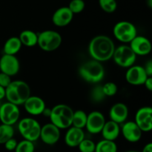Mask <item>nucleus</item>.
<instances>
[{
    "mask_svg": "<svg viewBox=\"0 0 152 152\" xmlns=\"http://www.w3.org/2000/svg\"><path fill=\"white\" fill-rule=\"evenodd\" d=\"M115 48L114 42L110 37L98 35L89 42L88 53L93 59L103 62L112 59Z\"/></svg>",
    "mask_w": 152,
    "mask_h": 152,
    "instance_id": "1",
    "label": "nucleus"
},
{
    "mask_svg": "<svg viewBox=\"0 0 152 152\" xmlns=\"http://www.w3.org/2000/svg\"><path fill=\"white\" fill-rule=\"evenodd\" d=\"M31 96V88L23 80H14L5 88V98L7 102L16 105H23Z\"/></svg>",
    "mask_w": 152,
    "mask_h": 152,
    "instance_id": "2",
    "label": "nucleus"
},
{
    "mask_svg": "<svg viewBox=\"0 0 152 152\" xmlns=\"http://www.w3.org/2000/svg\"><path fill=\"white\" fill-rule=\"evenodd\" d=\"M79 75L83 80L91 84H98L105 77V68L102 62L92 59L80 66Z\"/></svg>",
    "mask_w": 152,
    "mask_h": 152,
    "instance_id": "3",
    "label": "nucleus"
},
{
    "mask_svg": "<svg viewBox=\"0 0 152 152\" xmlns=\"http://www.w3.org/2000/svg\"><path fill=\"white\" fill-rule=\"evenodd\" d=\"M74 110L68 105L58 104L51 108L49 119L50 123L59 129H68L72 126Z\"/></svg>",
    "mask_w": 152,
    "mask_h": 152,
    "instance_id": "4",
    "label": "nucleus"
},
{
    "mask_svg": "<svg viewBox=\"0 0 152 152\" xmlns=\"http://www.w3.org/2000/svg\"><path fill=\"white\" fill-rule=\"evenodd\" d=\"M18 131L24 139L34 142L39 139L41 125L35 119L25 117L18 123Z\"/></svg>",
    "mask_w": 152,
    "mask_h": 152,
    "instance_id": "5",
    "label": "nucleus"
},
{
    "mask_svg": "<svg viewBox=\"0 0 152 152\" xmlns=\"http://www.w3.org/2000/svg\"><path fill=\"white\" fill-rule=\"evenodd\" d=\"M62 38L59 32L53 30H46L38 34L37 45L45 52H52L60 47Z\"/></svg>",
    "mask_w": 152,
    "mask_h": 152,
    "instance_id": "6",
    "label": "nucleus"
},
{
    "mask_svg": "<svg viewBox=\"0 0 152 152\" xmlns=\"http://www.w3.org/2000/svg\"><path fill=\"white\" fill-rule=\"evenodd\" d=\"M113 34L119 42L127 44L130 43V42L137 35V31L136 26L132 22L129 21H120L114 26Z\"/></svg>",
    "mask_w": 152,
    "mask_h": 152,
    "instance_id": "7",
    "label": "nucleus"
},
{
    "mask_svg": "<svg viewBox=\"0 0 152 152\" xmlns=\"http://www.w3.org/2000/svg\"><path fill=\"white\" fill-rule=\"evenodd\" d=\"M112 59L118 66L128 68L134 65L137 60V55L130 46L125 44L115 48Z\"/></svg>",
    "mask_w": 152,
    "mask_h": 152,
    "instance_id": "8",
    "label": "nucleus"
},
{
    "mask_svg": "<svg viewBox=\"0 0 152 152\" xmlns=\"http://www.w3.org/2000/svg\"><path fill=\"white\" fill-rule=\"evenodd\" d=\"M20 117L19 105L6 102L0 105V121L3 124L13 126L18 123Z\"/></svg>",
    "mask_w": 152,
    "mask_h": 152,
    "instance_id": "9",
    "label": "nucleus"
},
{
    "mask_svg": "<svg viewBox=\"0 0 152 152\" xmlns=\"http://www.w3.org/2000/svg\"><path fill=\"white\" fill-rule=\"evenodd\" d=\"M60 129L53 123H47L41 126L39 139L43 143L48 145H53L60 139Z\"/></svg>",
    "mask_w": 152,
    "mask_h": 152,
    "instance_id": "10",
    "label": "nucleus"
},
{
    "mask_svg": "<svg viewBox=\"0 0 152 152\" xmlns=\"http://www.w3.org/2000/svg\"><path fill=\"white\" fill-rule=\"evenodd\" d=\"M134 122L142 132H149L152 130V108L144 106L139 108L135 114Z\"/></svg>",
    "mask_w": 152,
    "mask_h": 152,
    "instance_id": "11",
    "label": "nucleus"
},
{
    "mask_svg": "<svg viewBox=\"0 0 152 152\" xmlns=\"http://www.w3.org/2000/svg\"><path fill=\"white\" fill-rule=\"evenodd\" d=\"M20 70V62L16 55L3 54L0 58V71L10 77L16 75Z\"/></svg>",
    "mask_w": 152,
    "mask_h": 152,
    "instance_id": "12",
    "label": "nucleus"
},
{
    "mask_svg": "<svg viewBox=\"0 0 152 152\" xmlns=\"http://www.w3.org/2000/svg\"><path fill=\"white\" fill-rule=\"evenodd\" d=\"M105 122V117L100 111H94L88 114L85 128L91 134H97L101 132Z\"/></svg>",
    "mask_w": 152,
    "mask_h": 152,
    "instance_id": "13",
    "label": "nucleus"
},
{
    "mask_svg": "<svg viewBox=\"0 0 152 152\" xmlns=\"http://www.w3.org/2000/svg\"><path fill=\"white\" fill-rule=\"evenodd\" d=\"M148 77L144 68L140 65H132L126 73V82L132 86H142Z\"/></svg>",
    "mask_w": 152,
    "mask_h": 152,
    "instance_id": "14",
    "label": "nucleus"
},
{
    "mask_svg": "<svg viewBox=\"0 0 152 152\" xmlns=\"http://www.w3.org/2000/svg\"><path fill=\"white\" fill-rule=\"evenodd\" d=\"M120 132L123 137L129 142H137L142 138V132L134 121H126L123 123Z\"/></svg>",
    "mask_w": 152,
    "mask_h": 152,
    "instance_id": "15",
    "label": "nucleus"
},
{
    "mask_svg": "<svg viewBox=\"0 0 152 152\" xmlns=\"http://www.w3.org/2000/svg\"><path fill=\"white\" fill-rule=\"evenodd\" d=\"M129 44V46L137 56H146L151 52V41L143 36L137 35Z\"/></svg>",
    "mask_w": 152,
    "mask_h": 152,
    "instance_id": "16",
    "label": "nucleus"
},
{
    "mask_svg": "<svg viewBox=\"0 0 152 152\" xmlns=\"http://www.w3.org/2000/svg\"><path fill=\"white\" fill-rule=\"evenodd\" d=\"M25 111L30 115H42L46 108L45 101L38 96H30L23 103Z\"/></svg>",
    "mask_w": 152,
    "mask_h": 152,
    "instance_id": "17",
    "label": "nucleus"
},
{
    "mask_svg": "<svg viewBox=\"0 0 152 152\" xmlns=\"http://www.w3.org/2000/svg\"><path fill=\"white\" fill-rule=\"evenodd\" d=\"M74 15L68 7H61L53 13L52 22L53 25L57 27L67 26L73 20Z\"/></svg>",
    "mask_w": 152,
    "mask_h": 152,
    "instance_id": "18",
    "label": "nucleus"
},
{
    "mask_svg": "<svg viewBox=\"0 0 152 152\" xmlns=\"http://www.w3.org/2000/svg\"><path fill=\"white\" fill-rule=\"evenodd\" d=\"M129 117V108L123 102H117L109 110L110 120L118 124H123Z\"/></svg>",
    "mask_w": 152,
    "mask_h": 152,
    "instance_id": "19",
    "label": "nucleus"
},
{
    "mask_svg": "<svg viewBox=\"0 0 152 152\" xmlns=\"http://www.w3.org/2000/svg\"><path fill=\"white\" fill-rule=\"evenodd\" d=\"M85 138V132L83 129L71 126L67 130L65 135V142L68 147L75 148L79 145Z\"/></svg>",
    "mask_w": 152,
    "mask_h": 152,
    "instance_id": "20",
    "label": "nucleus"
},
{
    "mask_svg": "<svg viewBox=\"0 0 152 152\" xmlns=\"http://www.w3.org/2000/svg\"><path fill=\"white\" fill-rule=\"evenodd\" d=\"M100 133L102 134V137H103V139L115 141L120 136V124L111 120L109 121H106Z\"/></svg>",
    "mask_w": 152,
    "mask_h": 152,
    "instance_id": "21",
    "label": "nucleus"
},
{
    "mask_svg": "<svg viewBox=\"0 0 152 152\" xmlns=\"http://www.w3.org/2000/svg\"><path fill=\"white\" fill-rule=\"evenodd\" d=\"M19 40L22 45L26 47H34L38 42V34L31 30H24L19 34Z\"/></svg>",
    "mask_w": 152,
    "mask_h": 152,
    "instance_id": "22",
    "label": "nucleus"
},
{
    "mask_svg": "<svg viewBox=\"0 0 152 152\" xmlns=\"http://www.w3.org/2000/svg\"><path fill=\"white\" fill-rule=\"evenodd\" d=\"M22 43L19 37H12L6 40L3 46V52L4 54L16 55L22 48Z\"/></svg>",
    "mask_w": 152,
    "mask_h": 152,
    "instance_id": "23",
    "label": "nucleus"
},
{
    "mask_svg": "<svg viewBox=\"0 0 152 152\" xmlns=\"http://www.w3.org/2000/svg\"><path fill=\"white\" fill-rule=\"evenodd\" d=\"M117 145L114 141L102 140L96 143L94 152H117Z\"/></svg>",
    "mask_w": 152,
    "mask_h": 152,
    "instance_id": "24",
    "label": "nucleus"
},
{
    "mask_svg": "<svg viewBox=\"0 0 152 152\" xmlns=\"http://www.w3.org/2000/svg\"><path fill=\"white\" fill-rule=\"evenodd\" d=\"M88 114L83 110H77L74 111L72 118V126L84 129L86 127V122H87Z\"/></svg>",
    "mask_w": 152,
    "mask_h": 152,
    "instance_id": "25",
    "label": "nucleus"
},
{
    "mask_svg": "<svg viewBox=\"0 0 152 152\" xmlns=\"http://www.w3.org/2000/svg\"><path fill=\"white\" fill-rule=\"evenodd\" d=\"M14 136V129L13 126L3 124L0 125V144H4L6 141Z\"/></svg>",
    "mask_w": 152,
    "mask_h": 152,
    "instance_id": "26",
    "label": "nucleus"
},
{
    "mask_svg": "<svg viewBox=\"0 0 152 152\" xmlns=\"http://www.w3.org/2000/svg\"><path fill=\"white\" fill-rule=\"evenodd\" d=\"M34 151H35L34 142L25 139L18 142L14 150L15 152H34Z\"/></svg>",
    "mask_w": 152,
    "mask_h": 152,
    "instance_id": "27",
    "label": "nucleus"
},
{
    "mask_svg": "<svg viewBox=\"0 0 152 152\" xmlns=\"http://www.w3.org/2000/svg\"><path fill=\"white\" fill-rule=\"evenodd\" d=\"M99 7L105 13H112L117 8V2L116 0H99Z\"/></svg>",
    "mask_w": 152,
    "mask_h": 152,
    "instance_id": "28",
    "label": "nucleus"
},
{
    "mask_svg": "<svg viewBox=\"0 0 152 152\" xmlns=\"http://www.w3.org/2000/svg\"><path fill=\"white\" fill-rule=\"evenodd\" d=\"M106 96L102 90V86L96 85L91 91V99L95 102H100L105 99Z\"/></svg>",
    "mask_w": 152,
    "mask_h": 152,
    "instance_id": "29",
    "label": "nucleus"
},
{
    "mask_svg": "<svg viewBox=\"0 0 152 152\" xmlns=\"http://www.w3.org/2000/svg\"><path fill=\"white\" fill-rule=\"evenodd\" d=\"M96 143L90 139H86V137L79 144L77 148L80 152H94Z\"/></svg>",
    "mask_w": 152,
    "mask_h": 152,
    "instance_id": "30",
    "label": "nucleus"
},
{
    "mask_svg": "<svg viewBox=\"0 0 152 152\" xmlns=\"http://www.w3.org/2000/svg\"><path fill=\"white\" fill-rule=\"evenodd\" d=\"M68 7L74 14H77L84 10L86 3L83 0H71Z\"/></svg>",
    "mask_w": 152,
    "mask_h": 152,
    "instance_id": "31",
    "label": "nucleus"
},
{
    "mask_svg": "<svg viewBox=\"0 0 152 152\" xmlns=\"http://www.w3.org/2000/svg\"><path fill=\"white\" fill-rule=\"evenodd\" d=\"M102 90L106 96H113L117 94L118 87L114 82H108L102 86Z\"/></svg>",
    "mask_w": 152,
    "mask_h": 152,
    "instance_id": "32",
    "label": "nucleus"
},
{
    "mask_svg": "<svg viewBox=\"0 0 152 152\" xmlns=\"http://www.w3.org/2000/svg\"><path fill=\"white\" fill-rule=\"evenodd\" d=\"M11 77L0 71V86L5 88L11 83Z\"/></svg>",
    "mask_w": 152,
    "mask_h": 152,
    "instance_id": "33",
    "label": "nucleus"
},
{
    "mask_svg": "<svg viewBox=\"0 0 152 152\" xmlns=\"http://www.w3.org/2000/svg\"><path fill=\"white\" fill-rule=\"evenodd\" d=\"M17 140H16L15 138L12 137L10 140H8L7 141H6L3 145H4V148L7 151H14L15 148H16V145H17Z\"/></svg>",
    "mask_w": 152,
    "mask_h": 152,
    "instance_id": "34",
    "label": "nucleus"
},
{
    "mask_svg": "<svg viewBox=\"0 0 152 152\" xmlns=\"http://www.w3.org/2000/svg\"><path fill=\"white\" fill-rule=\"evenodd\" d=\"M144 69H145V72H146L147 75L148 77H151L152 76V61L148 60L145 62V66L143 67Z\"/></svg>",
    "mask_w": 152,
    "mask_h": 152,
    "instance_id": "35",
    "label": "nucleus"
},
{
    "mask_svg": "<svg viewBox=\"0 0 152 152\" xmlns=\"http://www.w3.org/2000/svg\"><path fill=\"white\" fill-rule=\"evenodd\" d=\"M144 86L146 88L147 90H148L149 91H152V77H148V78L146 79V80L144 83Z\"/></svg>",
    "mask_w": 152,
    "mask_h": 152,
    "instance_id": "36",
    "label": "nucleus"
},
{
    "mask_svg": "<svg viewBox=\"0 0 152 152\" xmlns=\"http://www.w3.org/2000/svg\"><path fill=\"white\" fill-rule=\"evenodd\" d=\"M142 152H152V143L148 142L142 148Z\"/></svg>",
    "mask_w": 152,
    "mask_h": 152,
    "instance_id": "37",
    "label": "nucleus"
},
{
    "mask_svg": "<svg viewBox=\"0 0 152 152\" xmlns=\"http://www.w3.org/2000/svg\"><path fill=\"white\" fill-rule=\"evenodd\" d=\"M50 111H51V108H48L46 107V108L44 109V111H43L42 115H44V116H45V117H49L50 115Z\"/></svg>",
    "mask_w": 152,
    "mask_h": 152,
    "instance_id": "38",
    "label": "nucleus"
},
{
    "mask_svg": "<svg viewBox=\"0 0 152 152\" xmlns=\"http://www.w3.org/2000/svg\"><path fill=\"white\" fill-rule=\"evenodd\" d=\"M5 98V88L0 86V101Z\"/></svg>",
    "mask_w": 152,
    "mask_h": 152,
    "instance_id": "39",
    "label": "nucleus"
},
{
    "mask_svg": "<svg viewBox=\"0 0 152 152\" xmlns=\"http://www.w3.org/2000/svg\"><path fill=\"white\" fill-rule=\"evenodd\" d=\"M148 4L150 7H152V0H148Z\"/></svg>",
    "mask_w": 152,
    "mask_h": 152,
    "instance_id": "40",
    "label": "nucleus"
},
{
    "mask_svg": "<svg viewBox=\"0 0 152 152\" xmlns=\"http://www.w3.org/2000/svg\"><path fill=\"white\" fill-rule=\"evenodd\" d=\"M126 152H139V151H126Z\"/></svg>",
    "mask_w": 152,
    "mask_h": 152,
    "instance_id": "41",
    "label": "nucleus"
}]
</instances>
